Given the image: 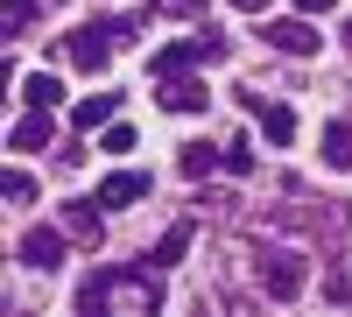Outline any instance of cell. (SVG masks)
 <instances>
[{"instance_id": "6da1fadb", "label": "cell", "mask_w": 352, "mask_h": 317, "mask_svg": "<svg viewBox=\"0 0 352 317\" xmlns=\"http://www.w3.org/2000/svg\"><path fill=\"white\" fill-rule=\"evenodd\" d=\"M78 310L85 317H148L162 310V268H99V275H85L78 282Z\"/></svg>"}, {"instance_id": "7a4b0ae2", "label": "cell", "mask_w": 352, "mask_h": 317, "mask_svg": "<svg viewBox=\"0 0 352 317\" xmlns=\"http://www.w3.org/2000/svg\"><path fill=\"white\" fill-rule=\"evenodd\" d=\"M134 36V21H85V28H71L64 43H56V56H64V64H78V71H106L113 64V50H120Z\"/></svg>"}, {"instance_id": "3957f363", "label": "cell", "mask_w": 352, "mask_h": 317, "mask_svg": "<svg viewBox=\"0 0 352 317\" xmlns=\"http://www.w3.org/2000/svg\"><path fill=\"white\" fill-rule=\"evenodd\" d=\"M254 282H261V296H275V303H296L303 289H310V261L296 247H268L254 261Z\"/></svg>"}, {"instance_id": "277c9868", "label": "cell", "mask_w": 352, "mask_h": 317, "mask_svg": "<svg viewBox=\"0 0 352 317\" xmlns=\"http://www.w3.org/2000/svg\"><path fill=\"white\" fill-rule=\"evenodd\" d=\"M240 106L254 113L261 127H268V141H275V149H282V141H296V113H289L282 99H268V92H261V85H240Z\"/></svg>"}, {"instance_id": "5b68a950", "label": "cell", "mask_w": 352, "mask_h": 317, "mask_svg": "<svg viewBox=\"0 0 352 317\" xmlns=\"http://www.w3.org/2000/svg\"><path fill=\"white\" fill-rule=\"evenodd\" d=\"M64 240H71V233H56V226H36V233H21L14 261H21V268H36V275H50V268H64Z\"/></svg>"}, {"instance_id": "8992f818", "label": "cell", "mask_w": 352, "mask_h": 317, "mask_svg": "<svg viewBox=\"0 0 352 317\" xmlns=\"http://www.w3.org/2000/svg\"><path fill=\"white\" fill-rule=\"evenodd\" d=\"M50 134H56V127H50V106H28L21 120L8 127V149H14V155H36V149H50Z\"/></svg>"}, {"instance_id": "52a82bcc", "label": "cell", "mask_w": 352, "mask_h": 317, "mask_svg": "<svg viewBox=\"0 0 352 317\" xmlns=\"http://www.w3.org/2000/svg\"><path fill=\"white\" fill-rule=\"evenodd\" d=\"M268 50H282V56H310V50H317V28H310V14L268 21Z\"/></svg>"}, {"instance_id": "ba28073f", "label": "cell", "mask_w": 352, "mask_h": 317, "mask_svg": "<svg viewBox=\"0 0 352 317\" xmlns=\"http://www.w3.org/2000/svg\"><path fill=\"white\" fill-rule=\"evenodd\" d=\"M169 113H204L212 106V85H197V78H162V92H155Z\"/></svg>"}, {"instance_id": "9c48e42d", "label": "cell", "mask_w": 352, "mask_h": 317, "mask_svg": "<svg viewBox=\"0 0 352 317\" xmlns=\"http://www.w3.org/2000/svg\"><path fill=\"white\" fill-rule=\"evenodd\" d=\"M155 177H141V169H120V177H106L99 184V205H134V197H148Z\"/></svg>"}, {"instance_id": "30bf717a", "label": "cell", "mask_w": 352, "mask_h": 317, "mask_svg": "<svg viewBox=\"0 0 352 317\" xmlns=\"http://www.w3.org/2000/svg\"><path fill=\"white\" fill-rule=\"evenodd\" d=\"M64 233H71L78 247H99V233H106V219H99V197H92V205H64Z\"/></svg>"}, {"instance_id": "8fae6325", "label": "cell", "mask_w": 352, "mask_h": 317, "mask_svg": "<svg viewBox=\"0 0 352 317\" xmlns=\"http://www.w3.org/2000/svg\"><path fill=\"white\" fill-rule=\"evenodd\" d=\"M113 113H120V92H92V99H78V106H71V127H78V134H92L99 120H113Z\"/></svg>"}, {"instance_id": "7c38bea8", "label": "cell", "mask_w": 352, "mask_h": 317, "mask_svg": "<svg viewBox=\"0 0 352 317\" xmlns=\"http://www.w3.org/2000/svg\"><path fill=\"white\" fill-rule=\"evenodd\" d=\"M190 240H197V226H190V219H176L169 233L155 240V254H148V261H155V268H169V261H184V254H190Z\"/></svg>"}, {"instance_id": "4fadbf2b", "label": "cell", "mask_w": 352, "mask_h": 317, "mask_svg": "<svg viewBox=\"0 0 352 317\" xmlns=\"http://www.w3.org/2000/svg\"><path fill=\"white\" fill-rule=\"evenodd\" d=\"M21 99H28V106H50V113H56V106H64V85H56L50 71H28V78H21Z\"/></svg>"}, {"instance_id": "5bb4252c", "label": "cell", "mask_w": 352, "mask_h": 317, "mask_svg": "<svg viewBox=\"0 0 352 317\" xmlns=\"http://www.w3.org/2000/svg\"><path fill=\"white\" fill-rule=\"evenodd\" d=\"M324 162L331 169H352V120H331L324 127Z\"/></svg>"}, {"instance_id": "9a60e30c", "label": "cell", "mask_w": 352, "mask_h": 317, "mask_svg": "<svg viewBox=\"0 0 352 317\" xmlns=\"http://www.w3.org/2000/svg\"><path fill=\"white\" fill-rule=\"evenodd\" d=\"M212 162H226V149H204V141H190V149H184V177H212Z\"/></svg>"}, {"instance_id": "2e32d148", "label": "cell", "mask_w": 352, "mask_h": 317, "mask_svg": "<svg viewBox=\"0 0 352 317\" xmlns=\"http://www.w3.org/2000/svg\"><path fill=\"white\" fill-rule=\"evenodd\" d=\"M226 169H232V177H247V169H254V141H247V134H226Z\"/></svg>"}, {"instance_id": "e0dca14e", "label": "cell", "mask_w": 352, "mask_h": 317, "mask_svg": "<svg viewBox=\"0 0 352 317\" xmlns=\"http://www.w3.org/2000/svg\"><path fill=\"white\" fill-rule=\"evenodd\" d=\"M36 8H43V0H8V43H14V36H28V21H36Z\"/></svg>"}, {"instance_id": "ac0fdd59", "label": "cell", "mask_w": 352, "mask_h": 317, "mask_svg": "<svg viewBox=\"0 0 352 317\" xmlns=\"http://www.w3.org/2000/svg\"><path fill=\"white\" fill-rule=\"evenodd\" d=\"M28 197H36V177H28V169H8V205H28Z\"/></svg>"}, {"instance_id": "d6986e66", "label": "cell", "mask_w": 352, "mask_h": 317, "mask_svg": "<svg viewBox=\"0 0 352 317\" xmlns=\"http://www.w3.org/2000/svg\"><path fill=\"white\" fill-rule=\"evenodd\" d=\"M324 296H331V303H352V275H345V268L324 275Z\"/></svg>"}, {"instance_id": "ffe728a7", "label": "cell", "mask_w": 352, "mask_h": 317, "mask_svg": "<svg viewBox=\"0 0 352 317\" xmlns=\"http://www.w3.org/2000/svg\"><path fill=\"white\" fill-rule=\"evenodd\" d=\"M134 149V127H106V155H127Z\"/></svg>"}, {"instance_id": "44dd1931", "label": "cell", "mask_w": 352, "mask_h": 317, "mask_svg": "<svg viewBox=\"0 0 352 317\" xmlns=\"http://www.w3.org/2000/svg\"><path fill=\"white\" fill-rule=\"evenodd\" d=\"M204 0H155V14H197Z\"/></svg>"}, {"instance_id": "7402d4cb", "label": "cell", "mask_w": 352, "mask_h": 317, "mask_svg": "<svg viewBox=\"0 0 352 317\" xmlns=\"http://www.w3.org/2000/svg\"><path fill=\"white\" fill-rule=\"evenodd\" d=\"M338 0H296V14H331Z\"/></svg>"}, {"instance_id": "603a6c76", "label": "cell", "mask_w": 352, "mask_h": 317, "mask_svg": "<svg viewBox=\"0 0 352 317\" xmlns=\"http://www.w3.org/2000/svg\"><path fill=\"white\" fill-rule=\"evenodd\" d=\"M232 8H247V14H261V8H268V0H232Z\"/></svg>"}, {"instance_id": "cb8c5ba5", "label": "cell", "mask_w": 352, "mask_h": 317, "mask_svg": "<svg viewBox=\"0 0 352 317\" xmlns=\"http://www.w3.org/2000/svg\"><path fill=\"white\" fill-rule=\"evenodd\" d=\"M345 50H352V21H345Z\"/></svg>"}, {"instance_id": "d4e9b609", "label": "cell", "mask_w": 352, "mask_h": 317, "mask_svg": "<svg viewBox=\"0 0 352 317\" xmlns=\"http://www.w3.org/2000/svg\"><path fill=\"white\" fill-rule=\"evenodd\" d=\"M50 8H56V0H50Z\"/></svg>"}]
</instances>
